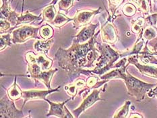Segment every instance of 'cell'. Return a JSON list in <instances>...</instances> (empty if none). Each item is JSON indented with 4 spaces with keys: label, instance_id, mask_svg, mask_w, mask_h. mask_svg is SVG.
<instances>
[{
    "label": "cell",
    "instance_id": "1",
    "mask_svg": "<svg viewBox=\"0 0 157 118\" xmlns=\"http://www.w3.org/2000/svg\"><path fill=\"white\" fill-rule=\"evenodd\" d=\"M100 32L101 30L96 32L89 41L84 44L72 43L70 48L67 49L61 47L58 49L55 54V59L68 76H78L82 74L84 69L89 70L88 54L95 47L97 43V36Z\"/></svg>",
    "mask_w": 157,
    "mask_h": 118
},
{
    "label": "cell",
    "instance_id": "2",
    "mask_svg": "<svg viewBox=\"0 0 157 118\" xmlns=\"http://www.w3.org/2000/svg\"><path fill=\"white\" fill-rule=\"evenodd\" d=\"M127 67L128 65L124 63L121 66L116 67L109 72L99 76V78L105 80H110L113 78L123 79L129 95L135 97L137 102H142L146 99V94H148L156 84L146 83L136 78L125 70Z\"/></svg>",
    "mask_w": 157,
    "mask_h": 118
},
{
    "label": "cell",
    "instance_id": "3",
    "mask_svg": "<svg viewBox=\"0 0 157 118\" xmlns=\"http://www.w3.org/2000/svg\"><path fill=\"white\" fill-rule=\"evenodd\" d=\"M98 49L100 52V56L94 64L92 70L84 69L82 74L86 76L96 75L101 76L107 72L112 68H116L117 64H114L121 55L117 51L113 49L107 43H97Z\"/></svg>",
    "mask_w": 157,
    "mask_h": 118
},
{
    "label": "cell",
    "instance_id": "4",
    "mask_svg": "<svg viewBox=\"0 0 157 118\" xmlns=\"http://www.w3.org/2000/svg\"><path fill=\"white\" fill-rule=\"evenodd\" d=\"M107 88V84H105L103 87L97 88V89H89V88H84V89L78 92L79 95H82V101L80 106L77 107L76 109L73 110L71 112L74 115V117H79L82 113L86 111L88 109L96 103L97 101H105V99L100 98L99 94L101 92H104Z\"/></svg>",
    "mask_w": 157,
    "mask_h": 118
},
{
    "label": "cell",
    "instance_id": "5",
    "mask_svg": "<svg viewBox=\"0 0 157 118\" xmlns=\"http://www.w3.org/2000/svg\"><path fill=\"white\" fill-rule=\"evenodd\" d=\"M40 27H34L25 25L13 29L12 32V41L13 44H23L30 39H41L38 35Z\"/></svg>",
    "mask_w": 157,
    "mask_h": 118
},
{
    "label": "cell",
    "instance_id": "6",
    "mask_svg": "<svg viewBox=\"0 0 157 118\" xmlns=\"http://www.w3.org/2000/svg\"><path fill=\"white\" fill-rule=\"evenodd\" d=\"M0 116L2 118L10 117H25L22 109L16 108L14 101L10 99L8 95H6L0 101Z\"/></svg>",
    "mask_w": 157,
    "mask_h": 118
},
{
    "label": "cell",
    "instance_id": "7",
    "mask_svg": "<svg viewBox=\"0 0 157 118\" xmlns=\"http://www.w3.org/2000/svg\"><path fill=\"white\" fill-rule=\"evenodd\" d=\"M101 7L94 10L87 9L77 10L76 15L72 20L73 28L78 29L90 24L94 17L101 12Z\"/></svg>",
    "mask_w": 157,
    "mask_h": 118
},
{
    "label": "cell",
    "instance_id": "8",
    "mask_svg": "<svg viewBox=\"0 0 157 118\" xmlns=\"http://www.w3.org/2000/svg\"><path fill=\"white\" fill-rule=\"evenodd\" d=\"M72 99V98H70V99L65 101L64 102L61 103H55L52 102L49 99H45L44 101H47V103L49 104L50 109L48 113L46 115V117H50V116H56L57 117H74V115L71 114L69 110L67 109L66 106L65 105L66 103L69 102L70 100Z\"/></svg>",
    "mask_w": 157,
    "mask_h": 118
},
{
    "label": "cell",
    "instance_id": "9",
    "mask_svg": "<svg viewBox=\"0 0 157 118\" xmlns=\"http://www.w3.org/2000/svg\"><path fill=\"white\" fill-rule=\"evenodd\" d=\"M99 25L100 23L98 22L96 25L90 23L83 26L77 35L72 36V43L84 44L89 41L94 36L95 30Z\"/></svg>",
    "mask_w": 157,
    "mask_h": 118
},
{
    "label": "cell",
    "instance_id": "10",
    "mask_svg": "<svg viewBox=\"0 0 157 118\" xmlns=\"http://www.w3.org/2000/svg\"><path fill=\"white\" fill-rule=\"evenodd\" d=\"M61 86L57 87L56 89H47L46 90H22V99H24V103L22 105V108L25 107L27 101H33V100H45L46 99V97L49 95V94L57 92L59 91L61 89Z\"/></svg>",
    "mask_w": 157,
    "mask_h": 118
},
{
    "label": "cell",
    "instance_id": "11",
    "mask_svg": "<svg viewBox=\"0 0 157 118\" xmlns=\"http://www.w3.org/2000/svg\"><path fill=\"white\" fill-rule=\"evenodd\" d=\"M138 55H131L130 57H128V61L129 63L134 64L137 67L138 70L144 75L154 77L157 78V68L152 66H149L148 64L142 63L139 62Z\"/></svg>",
    "mask_w": 157,
    "mask_h": 118
},
{
    "label": "cell",
    "instance_id": "12",
    "mask_svg": "<svg viewBox=\"0 0 157 118\" xmlns=\"http://www.w3.org/2000/svg\"><path fill=\"white\" fill-rule=\"evenodd\" d=\"M101 39L105 43H114L117 39V34L111 22L107 21L101 29Z\"/></svg>",
    "mask_w": 157,
    "mask_h": 118
},
{
    "label": "cell",
    "instance_id": "13",
    "mask_svg": "<svg viewBox=\"0 0 157 118\" xmlns=\"http://www.w3.org/2000/svg\"><path fill=\"white\" fill-rule=\"evenodd\" d=\"M9 2H1V19L7 20L12 26H16L19 14L11 9Z\"/></svg>",
    "mask_w": 157,
    "mask_h": 118
},
{
    "label": "cell",
    "instance_id": "14",
    "mask_svg": "<svg viewBox=\"0 0 157 118\" xmlns=\"http://www.w3.org/2000/svg\"><path fill=\"white\" fill-rule=\"evenodd\" d=\"M57 71L58 70L57 68L54 70H49L47 71L42 70L41 72L36 76L35 80L40 81V82H43L47 88V89H52V88H51V82H52L53 75L57 72Z\"/></svg>",
    "mask_w": 157,
    "mask_h": 118
},
{
    "label": "cell",
    "instance_id": "15",
    "mask_svg": "<svg viewBox=\"0 0 157 118\" xmlns=\"http://www.w3.org/2000/svg\"><path fill=\"white\" fill-rule=\"evenodd\" d=\"M54 43V39H36L34 43V49L37 53H43L47 54L52 48Z\"/></svg>",
    "mask_w": 157,
    "mask_h": 118
},
{
    "label": "cell",
    "instance_id": "16",
    "mask_svg": "<svg viewBox=\"0 0 157 118\" xmlns=\"http://www.w3.org/2000/svg\"><path fill=\"white\" fill-rule=\"evenodd\" d=\"M41 16V13L39 16H35L32 13H30L29 11H26L25 14L22 13L21 15H19L18 19H17L16 27L19 25H29V24L36 21V20H39L42 18V17H40Z\"/></svg>",
    "mask_w": 157,
    "mask_h": 118
},
{
    "label": "cell",
    "instance_id": "17",
    "mask_svg": "<svg viewBox=\"0 0 157 118\" xmlns=\"http://www.w3.org/2000/svg\"><path fill=\"white\" fill-rule=\"evenodd\" d=\"M22 90L20 89V88L17 84L16 77L13 84L7 90V95L9 97L10 99L16 101L22 99Z\"/></svg>",
    "mask_w": 157,
    "mask_h": 118
},
{
    "label": "cell",
    "instance_id": "18",
    "mask_svg": "<svg viewBox=\"0 0 157 118\" xmlns=\"http://www.w3.org/2000/svg\"><path fill=\"white\" fill-rule=\"evenodd\" d=\"M36 63L40 66L42 70L47 71L52 67L53 59L47 57L45 53H40L36 55Z\"/></svg>",
    "mask_w": 157,
    "mask_h": 118
},
{
    "label": "cell",
    "instance_id": "19",
    "mask_svg": "<svg viewBox=\"0 0 157 118\" xmlns=\"http://www.w3.org/2000/svg\"><path fill=\"white\" fill-rule=\"evenodd\" d=\"M72 20L73 18H69L60 12H57L56 16L55 17L53 21L50 23V25H53L54 27H56V28L61 29L67 22L72 21Z\"/></svg>",
    "mask_w": 157,
    "mask_h": 118
},
{
    "label": "cell",
    "instance_id": "20",
    "mask_svg": "<svg viewBox=\"0 0 157 118\" xmlns=\"http://www.w3.org/2000/svg\"><path fill=\"white\" fill-rule=\"evenodd\" d=\"M57 12H56V8L53 5H48L46 8L43 9V12L41 13V15L43 17L42 22L45 21L47 22H49V24L52 22L55 17L56 16Z\"/></svg>",
    "mask_w": 157,
    "mask_h": 118
},
{
    "label": "cell",
    "instance_id": "21",
    "mask_svg": "<svg viewBox=\"0 0 157 118\" xmlns=\"http://www.w3.org/2000/svg\"><path fill=\"white\" fill-rule=\"evenodd\" d=\"M109 2V8L108 12L109 18L107 19L108 21L111 22L115 18L114 15L116 10L119 8L121 3L124 2V0H108Z\"/></svg>",
    "mask_w": 157,
    "mask_h": 118
},
{
    "label": "cell",
    "instance_id": "22",
    "mask_svg": "<svg viewBox=\"0 0 157 118\" xmlns=\"http://www.w3.org/2000/svg\"><path fill=\"white\" fill-rule=\"evenodd\" d=\"M39 32L40 36H41L43 39H49L53 38L54 30L49 25H45L40 27Z\"/></svg>",
    "mask_w": 157,
    "mask_h": 118
},
{
    "label": "cell",
    "instance_id": "23",
    "mask_svg": "<svg viewBox=\"0 0 157 118\" xmlns=\"http://www.w3.org/2000/svg\"><path fill=\"white\" fill-rule=\"evenodd\" d=\"M131 105V102L129 101H125V104L123 105L121 108L116 111L115 115L113 116L114 118H123V117H127L129 113V106Z\"/></svg>",
    "mask_w": 157,
    "mask_h": 118
},
{
    "label": "cell",
    "instance_id": "24",
    "mask_svg": "<svg viewBox=\"0 0 157 118\" xmlns=\"http://www.w3.org/2000/svg\"><path fill=\"white\" fill-rule=\"evenodd\" d=\"M12 43V33L7 32L1 35V47L0 50L1 51L6 48V47L11 46Z\"/></svg>",
    "mask_w": 157,
    "mask_h": 118
},
{
    "label": "cell",
    "instance_id": "25",
    "mask_svg": "<svg viewBox=\"0 0 157 118\" xmlns=\"http://www.w3.org/2000/svg\"><path fill=\"white\" fill-rule=\"evenodd\" d=\"M74 0H59L58 2L59 11H63L67 13L70 9L73 6Z\"/></svg>",
    "mask_w": 157,
    "mask_h": 118
},
{
    "label": "cell",
    "instance_id": "26",
    "mask_svg": "<svg viewBox=\"0 0 157 118\" xmlns=\"http://www.w3.org/2000/svg\"><path fill=\"white\" fill-rule=\"evenodd\" d=\"M122 12L125 16L128 17H132L135 15V13L136 12V8L134 4H132V3H128L123 7Z\"/></svg>",
    "mask_w": 157,
    "mask_h": 118
},
{
    "label": "cell",
    "instance_id": "27",
    "mask_svg": "<svg viewBox=\"0 0 157 118\" xmlns=\"http://www.w3.org/2000/svg\"><path fill=\"white\" fill-rule=\"evenodd\" d=\"M64 90L66 91V93L68 95L72 98V99H74V97H76L77 94H78V88L77 87L76 84H75L74 82L65 86Z\"/></svg>",
    "mask_w": 157,
    "mask_h": 118
},
{
    "label": "cell",
    "instance_id": "28",
    "mask_svg": "<svg viewBox=\"0 0 157 118\" xmlns=\"http://www.w3.org/2000/svg\"><path fill=\"white\" fill-rule=\"evenodd\" d=\"M155 29H154L152 27H147L144 30V32H143L142 35V38L144 39H146L147 40H151L152 39L155 38L156 36Z\"/></svg>",
    "mask_w": 157,
    "mask_h": 118
},
{
    "label": "cell",
    "instance_id": "29",
    "mask_svg": "<svg viewBox=\"0 0 157 118\" xmlns=\"http://www.w3.org/2000/svg\"><path fill=\"white\" fill-rule=\"evenodd\" d=\"M11 24L5 19H1V35L6 33L11 29Z\"/></svg>",
    "mask_w": 157,
    "mask_h": 118
},
{
    "label": "cell",
    "instance_id": "30",
    "mask_svg": "<svg viewBox=\"0 0 157 118\" xmlns=\"http://www.w3.org/2000/svg\"><path fill=\"white\" fill-rule=\"evenodd\" d=\"M74 83L78 89H81V88L86 86V82L83 79H78L75 81Z\"/></svg>",
    "mask_w": 157,
    "mask_h": 118
},
{
    "label": "cell",
    "instance_id": "31",
    "mask_svg": "<svg viewBox=\"0 0 157 118\" xmlns=\"http://www.w3.org/2000/svg\"><path fill=\"white\" fill-rule=\"evenodd\" d=\"M58 1H59V0H52V2H51L49 5H53V6H55L58 2ZM78 1L80 2V0H78Z\"/></svg>",
    "mask_w": 157,
    "mask_h": 118
},
{
    "label": "cell",
    "instance_id": "32",
    "mask_svg": "<svg viewBox=\"0 0 157 118\" xmlns=\"http://www.w3.org/2000/svg\"><path fill=\"white\" fill-rule=\"evenodd\" d=\"M129 1H131L132 2H134L138 6L139 4H140V2H141V0H129Z\"/></svg>",
    "mask_w": 157,
    "mask_h": 118
},
{
    "label": "cell",
    "instance_id": "33",
    "mask_svg": "<svg viewBox=\"0 0 157 118\" xmlns=\"http://www.w3.org/2000/svg\"><path fill=\"white\" fill-rule=\"evenodd\" d=\"M12 1L13 0H1V2H12Z\"/></svg>",
    "mask_w": 157,
    "mask_h": 118
},
{
    "label": "cell",
    "instance_id": "34",
    "mask_svg": "<svg viewBox=\"0 0 157 118\" xmlns=\"http://www.w3.org/2000/svg\"><path fill=\"white\" fill-rule=\"evenodd\" d=\"M154 1H155V2H157V0H154Z\"/></svg>",
    "mask_w": 157,
    "mask_h": 118
},
{
    "label": "cell",
    "instance_id": "35",
    "mask_svg": "<svg viewBox=\"0 0 157 118\" xmlns=\"http://www.w3.org/2000/svg\"><path fill=\"white\" fill-rule=\"evenodd\" d=\"M156 30H157V29H156Z\"/></svg>",
    "mask_w": 157,
    "mask_h": 118
}]
</instances>
